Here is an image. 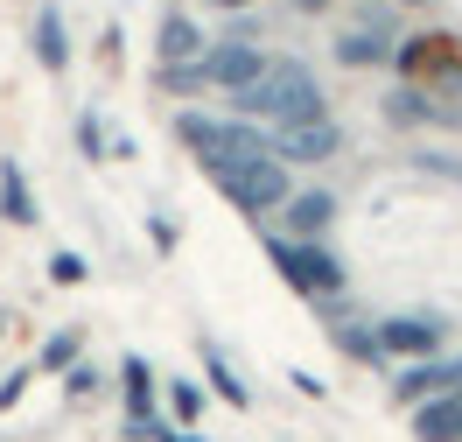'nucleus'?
Returning a JSON list of instances; mask_svg holds the SVG:
<instances>
[{"mask_svg":"<svg viewBox=\"0 0 462 442\" xmlns=\"http://www.w3.org/2000/svg\"><path fill=\"white\" fill-rule=\"evenodd\" d=\"M294 7H301V14H322V7H329V0H294Z\"/></svg>","mask_w":462,"mask_h":442,"instance_id":"27","label":"nucleus"},{"mask_svg":"<svg viewBox=\"0 0 462 442\" xmlns=\"http://www.w3.org/2000/svg\"><path fill=\"white\" fill-rule=\"evenodd\" d=\"M406 7H420V0H406Z\"/></svg>","mask_w":462,"mask_h":442,"instance_id":"30","label":"nucleus"},{"mask_svg":"<svg viewBox=\"0 0 462 442\" xmlns=\"http://www.w3.org/2000/svg\"><path fill=\"white\" fill-rule=\"evenodd\" d=\"M169 408H175V421H197V414H203V393L189 380H175L169 386Z\"/></svg>","mask_w":462,"mask_h":442,"instance_id":"23","label":"nucleus"},{"mask_svg":"<svg viewBox=\"0 0 462 442\" xmlns=\"http://www.w3.org/2000/svg\"><path fill=\"white\" fill-rule=\"evenodd\" d=\"M266 260L288 274V288L294 295H316V302H329V295H344V281H350V267L322 246V239H266Z\"/></svg>","mask_w":462,"mask_h":442,"instance_id":"2","label":"nucleus"},{"mask_svg":"<svg viewBox=\"0 0 462 442\" xmlns=\"http://www.w3.org/2000/svg\"><path fill=\"white\" fill-rule=\"evenodd\" d=\"M434 393H448V365L441 358H420V365H400V380H393V400L400 408H420Z\"/></svg>","mask_w":462,"mask_h":442,"instance_id":"9","label":"nucleus"},{"mask_svg":"<svg viewBox=\"0 0 462 442\" xmlns=\"http://www.w3.org/2000/svg\"><path fill=\"white\" fill-rule=\"evenodd\" d=\"M393 63L400 71H428V63H456V50H448V35H413L406 50H393Z\"/></svg>","mask_w":462,"mask_h":442,"instance_id":"16","label":"nucleus"},{"mask_svg":"<svg viewBox=\"0 0 462 442\" xmlns=\"http://www.w3.org/2000/svg\"><path fill=\"white\" fill-rule=\"evenodd\" d=\"M260 155H273V141H266L253 119H217V141H210V176L217 169H238V162H260Z\"/></svg>","mask_w":462,"mask_h":442,"instance_id":"6","label":"nucleus"},{"mask_svg":"<svg viewBox=\"0 0 462 442\" xmlns=\"http://www.w3.org/2000/svg\"><path fill=\"white\" fill-rule=\"evenodd\" d=\"M329 218H337V197H329V190H301V197L288 204L294 246H301V239H322V232H329Z\"/></svg>","mask_w":462,"mask_h":442,"instance_id":"11","label":"nucleus"},{"mask_svg":"<svg viewBox=\"0 0 462 442\" xmlns=\"http://www.w3.org/2000/svg\"><path fill=\"white\" fill-rule=\"evenodd\" d=\"M162 71H175V63H203V35H197V22L189 14H162Z\"/></svg>","mask_w":462,"mask_h":442,"instance_id":"10","label":"nucleus"},{"mask_svg":"<svg viewBox=\"0 0 462 442\" xmlns=\"http://www.w3.org/2000/svg\"><path fill=\"white\" fill-rule=\"evenodd\" d=\"M22 386H29V372H14V380L0 386V408H14V400H22Z\"/></svg>","mask_w":462,"mask_h":442,"instance_id":"25","label":"nucleus"},{"mask_svg":"<svg viewBox=\"0 0 462 442\" xmlns=\"http://www.w3.org/2000/svg\"><path fill=\"white\" fill-rule=\"evenodd\" d=\"M337 63L344 71H372V63H393V42L378 29H350V35H337Z\"/></svg>","mask_w":462,"mask_h":442,"instance_id":"12","label":"nucleus"},{"mask_svg":"<svg viewBox=\"0 0 462 442\" xmlns=\"http://www.w3.org/2000/svg\"><path fill=\"white\" fill-rule=\"evenodd\" d=\"M0 211H7L14 225H35V218H42V211H35V197H29V176H22L14 162L0 169Z\"/></svg>","mask_w":462,"mask_h":442,"instance_id":"15","label":"nucleus"},{"mask_svg":"<svg viewBox=\"0 0 462 442\" xmlns=\"http://www.w3.org/2000/svg\"><path fill=\"white\" fill-rule=\"evenodd\" d=\"M35 63L57 78V71H70V42H63V14L57 7H42L35 14Z\"/></svg>","mask_w":462,"mask_h":442,"instance_id":"13","label":"nucleus"},{"mask_svg":"<svg viewBox=\"0 0 462 442\" xmlns=\"http://www.w3.org/2000/svg\"><path fill=\"white\" fill-rule=\"evenodd\" d=\"M175 141L189 147L197 162H210V141H217V119H210V113H175Z\"/></svg>","mask_w":462,"mask_h":442,"instance_id":"18","label":"nucleus"},{"mask_svg":"<svg viewBox=\"0 0 462 442\" xmlns=\"http://www.w3.org/2000/svg\"><path fill=\"white\" fill-rule=\"evenodd\" d=\"M260 71H266V57L253 50V42H225V50H210V57H203V78H210V85H225L231 99L253 85Z\"/></svg>","mask_w":462,"mask_h":442,"instance_id":"7","label":"nucleus"},{"mask_svg":"<svg viewBox=\"0 0 462 442\" xmlns=\"http://www.w3.org/2000/svg\"><path fill=\"white\" fill-rule=\"evenodd\" d=\"M329 337H337V352H344V358H365V365H378V358H385V352H378V330L337 324V330H329Z\"/></svg>","mask_w":462,"mask_h":442,"instance_id":"19","label":"nucleus"},{"mask_svg":"<svg viewBox=\"0 0 462 442\" xmlns=\"http://www.w3.org/2000/svg\"><path fill=\"white\" fill-rule=\"evenodd\" d=\"M154 442H203V436H182V428H175V436H154Z\"/></svg>","mask_w":462,"mask_h":442,"instance_id":"28","label":"nucleus"},{"mask_svg":"<svg viewBox=\"0 0 462 442\" xmlns=\"http://www.w3.org/2000/svg\"><path fill=\"white\" fill-rule=\"evenodd\" d=\"M203 365H210V380H217V400H231V408H245V386L231 380V365L217 352H203Z\"/></svg>","mask_w":462,"mask_h":442,"instance_id":"22","label":"nucleus"},{"mask_svg":"<svg viewBox=\"0 0 462 442\" xmlns=\"http://www.w3.org/2000/svg\"><path fill=\"white\" fill-rule=\"evenodd\" d=\"M441 337H448V330H441V316H428V309H420V316H385V324H378V352L400 358V365H420V358L441 352Z\"/></svg>","mask_w":462,"mask_h":442,"instance_id":"4","label":"nucleus"},{"mask_svg":"<svg viewBox=\"0 0 462 442\" xmlns=\"http://www.w3.org/2000/svg\"><path fill=\"white\" fill-rule=\"evenodd\" d=\"M70 400H91V393H98V372H91V365H70Z\"/></svg>","mask_w":462,"mask_h":442,"instance_id":"24","label":"nucleus"},{"mask_svg":"<svg viewBox=\"0 0 462 442\" xmlns=\"http://www.w3.org/2000/svg\"><path fill=\"white\" fill-rule=\"evenodd\" d=\"M217 7H253V0H217Z\"/></svg>","mask_w":462,"mask_h":442,"instance_id":"29","label":"nucleus"},{"mask_svg":"<svg viewBox=\"0 0 462 442\" xmlns=\"http://www.w3.org/2000/svg\"><path fill=\"white\" fill-rule=\"evenodd\" d=\"M85 274H91V267H85V253H70V246H63V253H50V281H63V288H78Z\"/></svg>","mask_w":462,"mask_h":442,"instance_id":"21","label":"nucleus"},{"mask_svg":"<svg viewBox=\"0 0 462 442\" xmlns=\"http://www.w3.org/2000/svg\"><path fill=\"white\" fill-rule=\"evenodd\" d=\"M238 119H281V127H294V119H322V85H316V71L301 57H281V63H266L253 85L238 91Z\"/></svg>","mask_w":462,"mask_h":442,"instance_id":"1","label":"nucleus"},{"mask_svg":"<svg viewBox=\"0 0 462 442\" xmlns=\"http://www.w3.org/2000/svg\"><path fill=\"white\" fill-rule=\"evenodd\" d=\"M217 190H225L231 204L245 211H281L288 204V169L273 162V155H260V162H238V169H217Z\"/></svg>","mask_w":462,"mask_h":442,"instance_id":"3","label":"nucleus"},{"mask_svg":"<svg viewBox=\"0 0 462 442\" xmlns=\"http://www.w3.org/2000/svg\"><path fill=\"white\" fill-rule=\"evenodd\" d=\"M119 380H126V421H154V372H147L141 352H126Z\"/></svg>","mask_w":462,"mask_h":442,"instance_id":"14","label":"nucleus"},{"mask_svg":"<svg viewBox=\"0 0 462 442\" xmlns=\"http://www.w3.org/2000/svg\"><path fill=\"white\" fill-rule=\"evenodd\" d=\"M385 119H393V127H428V119H456V113L428 106L420 91H393V99H385Z\"/></svg>","mask_w":462,"mask_h":442,"instance_id":"17","label":"nucleus"},{"mask_svg":"<svg viewBox=\"0 0 462 442\" xmlns=\"http://www.w3.org/2000/svg\"><path fill=\"white\" fill-rule=\"evenodd\" d=\"M78 352H85V337H78V330H57V337L42 344V372H70Z\"/></svg>","mask_w":462,"mask_h":442,"instance_id":"20","label":"nucleus"},{"mask_svg":"<svg viewBox=\"0 0 462 442\" xmlns=\"http://www.w3.org/2000/svg\"><path fill=\"white\" fill-rule=\"evenodd\" d=\"M448 393L462 400V358H448Z\"/></svg>","mask_w":462,"mask_h":442,"instance_id":"26","label":"nucleus"},{"mask_svg":"<svg viewBox=\"0 0 462 442\" xmlns=\"http://www.w3.org/2000/svg\"><path fill=\"white\" fill-rule=\"evenodd\" d=\"M413 436L420 442H462V400L456 393H434L413 408Z\"/></svg>","mask_w":462,"mask_h":442,"instance_id":"8","label":"nucleus"},{"mask_svg":"<svg viewBox=\"0 0 462 442\" xmlns=\"http://www.w3.org/2000/svg\"><path fill=\"white\" fill-rule=\"evenodd\" d=\"M337 147H344V127H337L329 113L322 119H294V127L273 134V162H281V169H288V162H329Z\"/></svg>","mask_w":462,"mask_h":442,"instance_id":"5","label":"nucleus"}]
</instances>
